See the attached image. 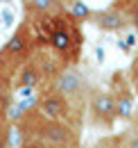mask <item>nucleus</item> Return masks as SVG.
<instances>
[{
    "label": "nucleus",
    "instance_id": "nucleus-1",
    "mask_svg": "<svg viewBox=\"0 0 138 148\" xmlns=\"http://www.w3.org/2000/svg\"><path fill=\"white\" fill-rule=\"evenodd\" d=\"M39 144L43 148H79V134L66 121H45L36 128Z\"/></svg>",
    "mask_w": 138,
    "mask_h": 148
},
{
    "label": "nucleus",
    "instance_id": "nucleus-2",
    "mask_svg": "<svg viewBox=\"0 0 138 148\" xmlns=\"http://www.w3.org/2000/svg\"><path fill=\"white\" fill-rule=\"evenodd\" d=\"M86 77L84 73L77 69V66H64L57 77H54V84H52V91L59 93L61 98H66L70 105H79L86 100Z\"/></svg>",
    "mask_w": 138,
    "mask_h": 148
},
{
    "label": "nucleus",
    "instance_id": "nucleus-3",
    "mask_svg": "<svg viewBox=\"0 0 138 148\" xmlns=\"http://www.w3.org/2000/svg\"><path fill=\"white\" fill-rule=\"evenodd\" d=\"M48 46H50L52 50L57 53V55L66 57V59H75V57L79 55V43H82V34H79V30L75 27V23L72 25H54L50 32H48Z\"/></svg>",
    "mask_w": 138,
    "mask_h": 148
},
{
    "label": "nucleus",
    "instance_id": "nucleus-4",
    "mask_svg": "<svg viewBox=\"0 0 138 148\" xmlns=\"http://www.w3.org/2000/svg\"><path fill=\"white\" fill-rule=\"evenodd\" d=\"M88 110H91V119L100 125L111 128L118 119V112H116V98L111 89H97V91L91 93L88 98Z\"/></svg>",
    "mask_w": 138,
    "mask_h": 148
},
{
    "label": "nucleus",
    "instance_id": "nucleus-5",
    "mask_svg": "<svg viewBox=\"0 0 138 148\" xmlns=\"http://www.w3.org/2000/svg\"><path fill=\"white\" fill-rule=\"evenodd\" d=\"M70 105L66 98H61L59 93L48 91L36 100V112L45 119V121H66L70 116Z\"/></svg>",
    "mask_w": 138,
    "mask_h": 148
},
{
    "label": "nucleus",
    "instance_id": "nucleus-6",
    "mask_svg": "<svg viewBox=\"0 0 138 148\" xmlns=\"http://www.w3.org/2000/svg\"><path fill=\"white\" fill-rule=\"evenodd\" d=\"M113 98H116V112H118V119L122 121H129L131 116H134V112H136V105H134V93H131V82H127V80H122L120 73L118 77L113 80Z\"/></svg>",
    "mask_w": 138,
    "mask_h": 148
},
{
    "label": "nucleus",
    "instance_id": "nucleus-7",
    "mask_svg": "<svg viewBox=\"0 0 138 148\" xmlns=\"http://www.w3.org/2000/svg\"><path fill=\"white\" fill-rule=\"evenodd\" d=\"M91 23L95 27H100L102 32H120V30L127 27L129 18L118 5H113V7H106V9H100V12H93Z\"/></svg>",
    "mask_w": 138,
    "mask_h": 148
},
{
    "label": "nucleus",
    "instance_id": "nucleus-8",
    "mask_svg": "<svg viewBox=\"0 0 138 148\" xmlns=\"http://www.w3.org/2000/svg\"><path fill=\"white\" fill-rule=\"evenodd\" d=\"M30 39H32V32H30V25L27 23H23V25H18V30L9 37V41L5 43V48H2V57H20L27 53V48H30Z\"/></svg>",
    "mask_w": 138,
    "mask_h": 148
},
{
    "label": "nucleus",
    "instance_id": "nucleus-9",
    "mask_svg": "<svg viewBox=\"0 0 138 148\" xmlns=\"http://www.w3.org/2000/svg\"><path fill=\"white\" fill-rule=\"evenodd\" d=\"M30 16L36 18H54L64 12V0H23Z\"/></svg>",
    "mask_w": 138,
    "mask_h": 148
},
{
    "label": "nucleus",
    "instance_id": "nucleus-10",
    "mask_svg": "<svg viewBox=\"0 0 138 148\" xmlns=\"http://www.w3.org/2000/svg\"><path fill=\"white\" fill-rule=\"evenodd\" d=\"M64 14H68V18L77 25V23H91L93 18V9L88 7L84 0H64Z\"/></svg>",
    "mask_w": 138,
    "mask_h": 148
},
{
    "label": "nucleus",
    "instance_id": "nucleus-11",
    "mask_svg": "<svg viewBox=\"0 0 138 148\" xmlns=\"http://www.w3.org/2000/svg\"><path fill=\"white\" fill-rule=\"evenodd\" d=\"M41 80H43V71H41L36 64H27V66L18 73L16 87L18 89H32V91H34Z\"/></svg>",
    "mask_w": 138,
    "mask_h": 148
},
{
    "label": "nucleus",
    "instance_id": "nucleus-12",
    "mask_svg": "<svg viewBox=\"0 0 138 148\" xmlns=\"http://www.w3.org/2000/svg\"><path fill=\"white\" fill-rule=\"evenodd\" d=\"M93 148H124V146H122V137H106L102 141H97Z\"/></svg>",
    "mask_w": 138,
    "mask_h": 148
},
{
    "label": "nucleus",
    "instance_id": "nucleus-13",
    "mask_svg": "<svg viewBox=\"0 0 138 148\" xmlns=\"http://www.w3.org/2000/svg\"><path fill=\"white\" fill-rule=\"evenodd\" d=\"M122 146L124 148H138V130H131L122 137Z\"/></svg>",
    "mask_w": 138,
    "mask_h": 148
},
{
    "label": "nucleus",
    "instance_id": "nucleus-14",
    "mask_svg": "<svg viewBox=\"0 0 138 148\" xmlns=\"http://www.w3.org/2000/svg\"><path fill=\"white\" fill-rule=\"evenodd\" d=\"M129 82H131V87L138 91V55L134 57V62H131V66H129Z\"/></svg>",
    "mask_w": 138,
    "mask_h": 148
},
{
    "label": "nucleus",
    "instance_id": "nucleus-15",
    "mask_svg": "<svg viewBox=\"0 0 138 148\" xmlns=\"http://www.w3.org/2000/svg\"><path fill=\"white\" fill-rule=\"evenodd\" d=\"M127 18H129V23H131V25H134V27L138 30V0L134 2V7L129 9V14H127Z\"/></svg>",
    "mask_w": 138,
    "mask_h": 148
},
{
    "label": "nucleus",
    "instance_id": "nucleus-16",
    "mask_svg": "<svg viewBox=\"0 0 138 148\" xmlns=\"http://www.w3.org/2000/svg\"><path fill=\"white\" fill-rule=\"evenodd\" d=\"M20 148H43V146H41V144H23Z\"/></svg>",
    "mask_w": 138,
    "mask_h": 148
},
{
    "label": "nucleus",
    "instance_id": "nucleus-17",
    "mask_svg": "<svg viewBox=\"0 0 138 148\" xmlns=\"http://www.w3.org/2000/svg\"><path fill=\"white\" fill-rule=\"evenodd\" d=\"M0 2H5V5H14V0H0Z\"/></svg>",
    "mask_w": 138,
    "mask_h": 148
}]
</instances>
